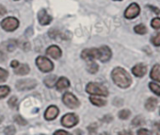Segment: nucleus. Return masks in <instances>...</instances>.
Listing matches in <instances>:
<instances>
[{
	"label": "nucleus",
	"mask_w": 160,
	"mask_h": 135,
	"mask_svg": "<svg viewBox=\"0 0 160 135\" xmlns=\"http://www.w3.org/2000/svg\"><path fill=\"white\" fill-rule=\"evenodd\" d=\"M111 78L114 83L120 88H128L132 83V78L122 67H116L111 72Z\"/></svg>",
	"instance_id": "obj_1"
},
{
	"label": "nucleus",
	"mask_w": 160,
	"mask_h": 135,
	"mask_svg": "<svg viewBox=\"0 0 160 135\" xmlns=\"http://www.w3.org/2000/svg\"><path fill=\"white\" fill-rule=\"evenodd\" d=\"M86 92L92 96H108V89L99 83L96 82H90L86 86Z\"/></svg>",
	"instance_id": "obj_2"
},
{
	"label": "nucleus",
	"mask_w": 160,
	"mask_h": 135,
	"mask_svg": "<svg viewBox=\"0 0 160 135\" xmlns=\"http://www.w3.org/2000/svg\"><path fill=\"white\" fill-rule=\"evenodd\" d=\"M36 65L43 73H49L54 69V63L43 56H40L36 59Z\"/></svg>",
	"instance_id": "obj_3"
},
{
	"label": "nucleus",
	"mask_w": 160,
	"mask_h": 135,
	"mask_svg": "<svg viewBox=\"0 0 160 135\" xmlns=\"http://www.w3.org/2000/svg\"><path fill=\"white\" fill-rule=\"evenodd\" d=\"M18 27H19V20L15 17L10 16V17L3 19L1 22V28L5 31H8V32H12L16 30Z\"/></svg>",
	"instance_id": "obj_4"
},
{
	"label": "nucleus",
	"mask_w": 160,
	"mask_h": 135,
	"mask_svg": "<svg viewBox=\"0 0 160 135\" xmlns=\"http://www.w3.org/2000/svg\"><path fill=\"white\" fill-rule=\"evenodd\" d=\"M37 86V81L32 79L20 80L16 82L15 87L18 91H28L32 90Z\"/></svg>",
	"instance_id": "obj_5"
},
{
	"label": "nucleus",
	"mask_w": 160,
	"mask_h": 135,
	"mask_svg": "<svg viewBox=\"0 0 160 135\" xmlns=\"http://www.w3.org/2000/svg\"><path fill=\"white\" fill-rule=\"evenodd\" d=\"M81 58L84 60H87V61L99 60V58H100V50H99V48H87V49H84L82 51V53H81Z\"/></svg>",
	"instance_id": "obj_6"
},
{
	"label": "nucleus",
	"mask_w": 160,
	"mask_h": 135,
	"mask_svg": "<svg viewBox=\"0 0 160 135\" xmlns=\"http://www.w3.org/2000/svg\"><path fill=\"white\" fill-rule=\"evenodd\" d=\"M62 101L68 108L71 109H75L80 106L79 100L72 93H65L62 96Z\"/></svg>",
	"instance_id": "obj_7"
},
{
	"label": "nucleus",
	"mask_w": 160,
	"mask_h": 135,
	"mask_svg": "<svg viewBox=\"0 0 160 135\" xmlns=\"http://www.w3.org/2000/svg\"><path fill=\"white\" fill-rule=\"evenodd\" d=\"M78 124V117L76 114L71 112L65 114L61 118V125L65 127H72Z\"/></svg>",
	"instance_id": "obj_8"
},
{
	"label": "nucleus",
	"mask_w": 160,
	"mask_h": 135,
	"mask_svg": "<svg viewBox=\"0 0 160 135\" xmlns=\"http://www.w3.org/2000/svg\"><path fill=\"white\" fill-rule=\"evenodd\" d=\"M140 13V8L137 3L130 4L124 12V17L127 19H134Z\"/></svg>",
	"instance_id": "obj_9"
},
{
	"label": "nucleus",
	"mask_w": 160,
	"mask_h": 135,
	"mask_svg": "<svg viewBox=\"0 0 160 135\" xmlns=\"http://www.w3.org/2000/svg\"><path fill=\"white\" fill-rule=\"evenodd\" d=\"M99 50H100V58H99V60L102 62H108L112 57L111 49L107 45H103V46L99 47Z\"/></svg>",
	"instance_id": "obj_10"
},
{
	"label": "nucleus",
	"mask_w": 160,
	"mask_h": 135,
	"mask_svg": "<svg viewBox=\"0 0 160 135\" xmlns=\"http://www.w3.org/2000/svg\"><path fill=\"white\" fill-rule=\"evenodd\" d=\"M38 20H39V23L42 26H47L52 22L53 18H52L51 15H49L47 13V12L45 10H41L38 13Z\"/></svg>",
	"instance_id": "obj_11"
},
{
	"label": "nucleus",
	"mask_w": 160,
	"mask_h": 135,
	"mask_svg": "<svg viewBox=\"0 0 160 135\" xmlns=\"http://www.w3.org/2000/svg\"><path fill=\"white\" fill-rule=\"evenodd\" d=\"M58 108L57 106H54V105H51L49 106L45 112H44V118L48 121H51V120H54L55 118H57V116L58 115Z\"/></svg>",
	"instance_id": "obj_12"
},
{
	"label": "nucleus",
	"mask_w": 160,
	"mask_h": 135,
	"mask_svg": "<svg viewBox=\"0 0 160 135\" xmlns=\"http://www.w3.org/2000/svg\"><path fill=\"white\" fill-rule=\"evenodd\" d=\"M132 73L138 78H142L147 73V67L143 63H138L132 68Z\"/></svg>",
	"instance_id": "obj_13"
},
{
	"label": "nucleus",
	"mask_w": 160,
	"mask_h": 135,
	"mask_svg": "<svg viewBox=\"0 0 160 135\" xmlns=\"http://www.w3.org/2000/svg\"><path fill=\"white\" fill-rule=\"evenodd\" d=\"M46 54L48 56H50L51 58L58 60L61 57V49L58 46V45H50L47 49H46Z\"/></svg>",
	"instance_id": "obj_14"
},
{
	"label": "nucleus",
	"mask_w": 160,
	"mask_h": 135,
	"mask_svg": "<svg viewBox=\"0 0 160 135\" xmlns=\"http://www.w3.org/2000/svg\"><path fill=\"white\" fill-rule=\"evenodd\" d=\"M56 89L58 91H63L67 88L70 87V81L67 78L65 77H62V78H59L57 82H56Z\"/></svg>",
	"instance_id": "obj_15"
},
{
	"label": "nucleus",
	"mask_w": 160,
	"mask_h": 135,
	"mask_svg": "<svg viewBox=\"0 0 160 135\" xmlns=\"http://www.w3.org/2000/svg\"><path fill=\"white\" fill-rule=\"evenodd\" d=\"M30 71L29 66L26 63L23 64H19L16 68H14V74L16 75H20V76H25L28 75Z\"/></svg>",
	"instance_id": "obj_16"
},
{
	"label": "nucleus",
	"mask_w": 160,
	"mask_h": 135,
	"mask_svg": "<svg viewBox=\"0 0 160 135\" xmlns=\"http://www.w3.org/2000/svg\"><path fill=\"white\" fill-rule=\"evenodd\" d=\"M150 77L154 81L160 82V64H155L152 66L150 73Z\"/></svg>",
	"instance_id": "obj_17"
},
{
	"label": "nucleus",
	"mask_w": 160,
	"mask_h": 135,
	"mask_svg": "<svg viewBox=\"0 0 160 135\" xmlns=\"http://www.w3.org/2000/svg\"><path fill=\"white\" fill-rule=\"evenodd\" d=\"M49 36L52 39H56V40H67V39H70L67 35H65L64 33H62L60 30H58V29H50Z\"/></svg>",
	"instance_id": "obj_18"
},
{
	"label": "nucleus",
	"mask_w": 160,
	"mask_h": 135,
	"mask_svg": "<svg viewBox=\"0 0 160 135\" xmlns=\"http://www.w3.org/2000/svg\"><path fill=\"white\" fill-rule=\"evenodd\" d=\"M156 106H157V99L154 98V97H150L145 102V109L147 111L152 112V111L155 110Z\"/></svg>",
	"instance_id": "obj_19"
},
{
	"label": "nucleus",
	"mask_w": 160,
	"mask_h": 135,
	"mask_svg": "<svg viewBox=\"0 0 160 135\" xmlns=\"http://www.w3.org/2000/svg\"><path fill=\"white\" fill-rule=\"evenodd\" d=\"M16 46H17V43L14 40H9L2 44V47L5 48L9 52H12L16 48Z\"/></svg>",
	"instance_id": "obj_20"
},
{
	"label": "nucleus",
	"mask_w": 160,
	"mask_h": 135,
	"mask_svg": "<svg viewBox=\"0 0 160 135\" xmlns=\"http://www.w3.org/2000/svg\"><path fill=\"white\" fill-rule=\"evenodd\" d=\"M87 70L89 73L91 74H95L98 72L99 70V65L94 61V60H91V61H88V64H87Z\"/></svg>",
	"instance_id": "obj_21"
},
{
	"label": "nucleus",
	"mask_w": 160,
	"mask_h": 135,
	"mask_svg": "<svg viewBox=\"0 0 160 135\" xmlns=\"http://www.w3.org/2000/svg\"><path fill=\"white\" fill-rule=\"evenodd\" d=\"M43 82H44V84H45L47 87L52 88V87H54V85H56V82H57V76H55V75L47 76V77L43 80Z\"/></svg>",
	"instance_id": "obj_22"
},
{
	"label": "nucleus",
	"mask_w": 160,
	"mask_h": 135,
	"mask_svg": "<svg viewBox=\"0 0 160 135\" xmlns=\"http://www.w3.org/2000/svg\"><path fill=\"white\" fill-rule=\"evenodd\" d=\"M90 101L96 107H104L107 104V100L103 99V98H99V97H95V96H91L90 97Z\"/></svg>",
	"instance_id": "obj_23"
},
{
	"label": "nucleus",
	"mask_w": 160,
	"mask_h": 135,
	"mask_svg": "<svg viewBox=\"0 0 160 135\" xmlns=\"http://www.w3.org/2000/svg\"><path fill=\"white\" fill-rule=\"evenodd\" d=\"M149 88H150V90H151L153 94H155L156 96H160V85H158V84L155 83V82H150Z\"/></svg>",
	"instance_id": "obj_24"
},
{
	"label": "nucleus",
	"mask_w": 160,
	"mask_h": 135,
	"mask_svg": "<svg viewBox=\"0 0 160 135\" xmlns=\"http://www.w3.org/2000/svg\"><path fill=\"white\" fill-rule=\"evenodd\" d=\"M11 92V89L9 86L3 85V86H0V99H2L4 97H6Z\"/></svg>",
	"instance_id": "obj_25"
},
{
	"label": "nucleus",
	"mask_w": 160,
	"mask_h": 135,
	"mask_svg": "<svg viewBox=\"0 0 160 135\" xmlns=\"http://www.w3.org/2000/svg\"><path fill=\"white\" fill-rule=\"evenodd\" d=\"M134 30L136 33L138 34H140V35H143V34H146L147 33V28L142 25V24H139V25H137L135 28H134Z\"/></svg>",
	"instance_id": "obj_26"
},
{
	"label": "nucleus",
	"mask_w": 160,
	"mask_h": 135,
	"mask_svg": "<svg viewBox=\"0 0 160 135\" xmlns=\"http://www.w3.org/2000/svg\"><path fill=\"white\" fill-rule=\"evenodd\" d=\"M119 115V118L122 119V120H126L129 118V116L131 115V112L129 110H122L121 112H119L118 113Z\"/></svg>",
	"instance_id": "obj_27"
},
{
	"label": "nucleus",
	"mask_w": 160,
	"mask_h": 135,
	"mask_svg": "<svg viewBox=\"0 0 160 135\" xmlns=\"http://www.w3.org/2000/svg\"><path fill=\"white\" fill-rule=\"evenodd\" d=\"M144 123H145V122H144V118H143L142 116H140V115L135 117V118L133 119V121H132V125L135 126V127H139V126L143 125Z\"/></svg>",
	"instance_id": "obj_28"
},
{
	"label": "nucleus",
	"mask_w": 160,
	"mask_h": 135,
	"mask_svg": "<svg viewBox=\"0 0 160 135\" xmlns=\"http://www.w3.org/2000/svg\"><path fill=\"white\" fill-rule=\"evenodd\" d=\"M9 77V72L3 68H0V82H4Z\"/></svg>",
	"instance_id": "obj_29"
},
{
	"label": "nucleus",
	"mask_w": 160,
	"mask_h": 135,
	"mask_svg": "<svg viewBox=\"0 0 160 135\" xmlns=\"http://www.w3.org/2000/svg\"><path fill=\"white\" fill-rule=\"evenodd\" d=\"M5 135H15L16 133V128L14 127V126H8L5 130H4Z\"/></svg>",
	"instance_id": "obj_30"
},
{
	"label": "nucleus",
	"mask_w": 160,
	"mask_h": 135,
	"mask_svg": "<svg viewBox=\"0 0 160 135\" xmlns=\"http://www.w3.org/2000/svg\"><path fill=\"white\" fill-rule=\"evenodd\" d=\"M151 26L154 29H160V18L159 17L153 18L151 22Z\"/></svg>",
	"instance_id": "obj_31"
},
{
	"label": "nucleus",
	"mask_w": 160,
	"mask_h": 135,
	"mask_svg": "<svg viewBox=\"0 0 160 135\" xmlns=\"http://www.w3.org/2000/svg\"><path fill=\"white\" fill-rule=\"evenodd\" d=\"M17 102H18V99H17V97L16 96H12L10 99H9V101H8V104H9V106L11 107V108H16V106H17Z\"/></svg>",
	"instance_id": "obj_32"
},
{
	"label": "nucleus",
	"mask_w": 160,
	"mask_h": 135,
	"mask_svg": "<svg viewBox=\"0 0 160 135\" xmlns=\"http://www.w3.org/2000/svg\"><path fill=\"white\" fill-rule=\"evenodd\" d=\"M14 121L17 123V124H19V125H21V126H26L27 124H28V122L22 117V116H20V115H16V116H14Z\"/></svg>",
	"instance_id": "obj_33"
},
{
	"label": "nucleus",
	"mask_w": 160,
	"mask_h": 135,
	"mask_svg": "<svg viewBox=\"0 0 160 135\" xmlns=\"http://www.w3.org/2000/svg\"><path fill=\"white\" fill-rule=\"evenodd\" d=\"M152 43L155 46H160V32L152 38Z\"/></svg>",
	"instance_id": "obj_34"
},
{
	"label": "nucleus",
	"mask_w": 160,
	"mask_h": 135,
	"mask_svg": "<svg viewBox=\"0 0 160 135\" xmlns=\"http://www.w3.org/2000/svg\"><path fill=\"white\" fill-rule=\"evenodd\" d=\"M97 124L96 123H92V125H90L89 127H88V131H89V133L90 134H94L96 131H97Z\"/></svg>",
	"instance_id": "obj_35"
},
{
	"label": "nucleus",
	"mask_w": 160,
	"mask_h": 135,
	"mask_svg": "<svg viewBox=\"0 0 160 135\" xmlns=\"http://www.w3.org/2000/svg\"><path fill=\"white\" fill-rule=\"evenodd\" d=\"M153 130L156 135H160V121H157L153 124Z\"/></svg>",
	"instance_id": "obj_36"
},
{
	"label": "nucleus",
	"mask_w": 160,
	"mask_h": 135,
	"mask_svg": "<svg viewBox=\"0 0 160 135\" xmlns=\"http://www.w3.org/2000/svg\"><path fill=\"white\" fill-rule=\"evenodd\" d=\"M138 135H152V132L145 128H139L138 130Z\"/></svg>",
	"instance_id": "obj_37"
},
{
	"label": "nucleus",
	"mask_w": 160,
	"mask_h": 135,
	"mask_svg": "<svg viewBox=\"0 0 160 135\" xmlns=\"http://www.w3.org/2000/svg\"><path fill=\"white\" fill-rule=\"evenodd\" d=\"M54 135H72L71 133H69L68 131L66 130H63V129H58L57 131L54 132Z\"/></svg>",
	"instance_id": "obj_38"
},
{
	"label": "nucleus",
	"mask_w": 160,
	"mask_h": 135,
	"mask_svg": "<svg viewBox=\"0 0 160 135\" xmlns=\"http://www.w3.org/2000/svg\"><path fill=\"white\" fill-rule=\"evenodd\" d=\"M113 120V117L110 115V114H107V115H105L103 118H102V121L103 122H106V123H109V122H111Z\"/></svg>",
	"instance_id": "obj_39"
},
{
	"label": "nucleus",
	"mask_w": 160,
	"mask_h": 135,
	"mask_svg": "<svg viewBox=\"0 0 160 135\" xmlns=\"http://www.w3.org/2000/svg\"><path fill=\"white\" fill-rule=\"evenodd\" d=\"M6 13H7V9L3 5H0V15H5Z\"/></svg>",
	"instance_id": "obj_40"
},
{
	"label": "nucleus",
	"mask_w": 160,
	"mask_h": 135,
	"mask_svg": "<svg viewBox=\"0 0 160 135\" xmlns=\"http://www.w3.org/2000/svg\"><path fill=\"white\" fill-rule=\"evenodd\" d=\"M118 135H133L130 130H122L118 133Z\"/></svg>",
	"instance_id": "obj_41"
},
{
	"label": "nucleus",
	"mask_w": 160,
	"mask_h": 135,
	"mask_svg": "<svg viewBox=\"0 0 160 135\" xmlns=\"http://www.w3.org/2000/svg\"><path fill=\"white\" fill-rule=\"evenodd\" d=\"M149 9H151L153 13H155V14H160V10L157 9L156 7H152V6H148Z\"/></svg>",
	"instance_id": "obj_42"
},
{
	"label": "nucleus",
	"mask_w": 160,
	"mask_h": 135,
	"mask_svg": "<svg viewBox=\"0 0 160 135\" xmlns=\"http://www.w3.org/2000/svg\"><path fill=\"white\" fill-rule=\"evenodd\" d=\"M19 64H20V63H19V61H18V60H12V61L11 66L12 67V68H16V67H17Z\"/></svg>",
	"instance_id": "obj_43"
},
{
	"label": "nucleus",
	"mask_w": 160,
	"mask_h": 135,
	"mask_svg": "<svg viewBox=\"0 0 160 135\" xmlns=\"http://www.w3.org/2000/svg\"><path fill=\"white\" fill-rule=\"evenodd\" d=\"M5 60H6V56L4 55L3 52H0V62H1V61H5Z\"/></svg>",
	"instance_id": "obj_44"
},
{
	"label": "nucleus",
	"mask_w": 160,
	"mask_h": 135,
	"mask_svg": "<svg viewBox=\"0 0 160 135\" xmlns=\"http://www.w3.org/2000/svg\"><path fill=\"white\" fill-rule=\"evenodd\" d=\"M4 121V116L3 115H1V114H0V124H1L2 122Z\"/></svg>",
	"instance_id": "obj_45"
},
{
	"label": "nucleus",
	"mask_w": 160,
	"mask_h": 135,
	"mask_svg": "<svg viewBox=\"0 0 160 135\" xmlns=\"http://www.w3.org/2000/svg\"><path fill=\"white\" fill-rule=\"evenodd\" d=\"M99 135H110V134L108 133V132H102V133H100Z\"/></svg>",
	"instance_id": "obj_46"
},
{
	"label": "nucleus",
	"mask_w": 160,
	"mask_h": 135,
	"mask_svg": "<svg viewBox=\"0 0 160 135\" xmlns=\"http://www.w3.org/2000/svg\"><path fill=\"white\" fill-rule=\"evenodd\" d=\"M114 1H122V0H114Z\"/></svg>",
	"instance_id": "obj_47"
},
{
	"label": "nucleus",
	"mask_w": 160,
	"mask_h": 135,
	"mask_svg": "<svg viewBox=\"0 0 160 135\" xmlns=\"http://www.w3.org/2000/svg\"><path fill=\"white\" fill-rule=\"evenodd\" d=\"M159 112H160V110H159Z\"/></svg>",
	"instance_id": "obj_48"
},
{
	"label": "nucleus",
	"mask_w": 160,
	"mask_h": 135,
	"mask_svg": "<svg viewBox=\"0 0 160 135\" xmlns=\"http://www.w3.org/2000/svg\"><path fill=\"white\" fill-rule=\"evenodd\" d=\"M15 1H17V0H15Z\"/></svg>",
	"instance_id": "obj_49"
}]
</instances>
